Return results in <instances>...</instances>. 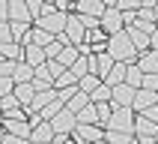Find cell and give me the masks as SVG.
I'll return each instance as SVG.
<instances>
[{"label":"cell","mask_w":158,"mask_h":144,"mask_svg":"<svg viewBox=\"0 0 158 144\" xmlns=\"http://www.w3.org/2000/svg\"><path fill=\"white\" fill-rule=\"evenodd\" d=\"M107 54H110L116 63H125V66L137 63V57H140L125 30H123V33H116V36H107Z\"/></svg>","instance_id":"cell-1"},{"label":"cell","mask_w":158,"mask_h":144,"mask_svg":"<svg viewBox=\"0 0 158 144\" xmlns=\"http://www.w3.org/2000/svg\"><path fill=\"white\" fill-rule=\"evenodd\" d=\"M134 114L131 108H114V117H110V123H107V132H125V135H134Z\"/></svg>","instance_id":"cell-2"},{"label":"cell","mask_w":158,"mask_h":144,"mask_svg":"<svg viewBox=\"0 0 158 144\" xmlns=\"http://www.w3.org/2000/svg\"><path fill=\"white\" fill-rule=\"evenodd\" d=\"M102 30H105L107 36H116L125 30V21L123 15H119V9H116V3H107V12L102 15Z\"/></svg>","instance_id":"cell-3"},{"label":"cell","mask_w":158,"mask_h":144,"mask_svg":"<svg viewBox=\"0 0 158 144\" xmlns=\"http://www.w3.org/2000/svg\"><path fill=\"white\" fill-rule=\"evenodd\" d=\"M66 24H69V15H60V12H51V15H45L39 18L33 27H42V30H48L51 36H57L60 39L63 33H66Z\"/></svg>","instance_id":"cell-4"},{"label":"cell","mask_w":158,"mask_h":144,"mask_svg":"<svg viewBox=\"0 0 158 144\" xmlns=\"http://www.w3.org/2000/svg\"><path fill=\"white\" fill-rule=\"evenodd\" d=\"M51 126H54V132L60 135V138H69V135L75 132V129H78V117L72 114L69 108H63L60 114H57V117L51 120Z\"/></svg>","instance_id":"cell-5"},{"label":"cell","mask_w":158,"mask_h":144,"mask_svg":"<svg viewBox=\"0 0 158 144\" xmlns=\"http://www.w3.org/2000/svg\"><path fill=\"white\" fill-rule=\"evenodd\" d=\"M63 39H66V45H75V48H81V45L87 42V30H84V24H81L78 15H69V24H66Z\"/></svg>","instance_id":"cell-6"},{"label":"cell","mask_w":158,"mask_h":144,"mask_svg":"<svg viewBox=\"0 0 158 144\" xmlns=\"http://www.w3.org/2000/svg\"><path fill=\"white\" fill-rule=\"evenodd\" d=\"M72 138L81 141V144H98V141H105V129H102V126H84V123H78V129L72 132Z\"/></svg>","instance_id":"cell-7"},{"label":"cell","mask_w":158,"mask_h":144,"mask_svg":"<svg viewBox=\"0 0 158 144\" xmlns=\"http://www.w3.org/2000/svg\"><path fill=\"white\" fill-rule=\"evenodd\" d=\"M105 12H107V3H102V0H81V3H75V15H89V18L102 21Z\"/></svg>","instance_id":"cell-8"},{"label":"cell","mask_w":158,"mask_h":144,"mask_svg":"<svg viewBox=\"0 0 158 144\" xmlns=\"http://www.w3.org/2000/svg\"><path fill=\"white\" fill-rule=\"evenodd\" d=\"M134 93H137L134 87H128V84H119V87H114L110 105H114V108H131V105H134Z\"/></svg>","instance_id":"cell-9"},{"label":"cell","mask_w":158,"mask_h":144,"mask_svg":"<svg viewBox=\"0 0 158 144\" xmlns=\"http://www.w3.org/2000/svg\"><path fill=\"white\" fill-rule=\"evenodd\" d=\"M152 105H158V93H152V90H137L134 93V105H131V111L134 114H143L146 108H152Z\"/></svg>","instance_id":"cell-10"},{"label":"cell","mask_w":158,"mask_h":144,"mask_svg":"<svg viewBox=\"0 0 158 144\" xmlns=\"http://www.w3.org/2000/svg\"><path fill=\"white\" fill-rule=\"evenodd\" d=\"M9 21H24V24H36L30 9H27V0H9Z\"/></svg>","instance_id":"cell-11"},{"label":"cell","mask_w":158,"mask_h":144,"mask_svg":"<svg viewBox=\"0 0 158 144\" xmlns=\"http://www.w3.org/2000/svg\"><path fill=\"white\" fill-rule=\"evenodd\" d=\"M54 138H57L54 126L48 123V120H42V123L33 129V135H30V144H54Z\"/></svg>","instance_id":"cell-12"},{"label":"cell","mask_w":158,"mask_h":144,"mask_svg":"<svg viewBox=\"0 0 158 144\" xmlns=\"http://www.w3.org/2000/svg\"><path fill=\"white\" fill-rule=\"evenodd\" d=\"M12 96L18 99V105L24 108V111H30L33 108V99H36V87L33 84H15V93Z\"/></svg>","instance_id":"cell-13"},{"label":"cell","mask_w":158,"mask_h":144,"mask_svg":"<svg viewBox=\"0 0 158 144\" xmlns=\"http://www.w3.org/2000/svg\"><path fill=\"white\" fill-rule=\"evenodd\" d=\"M137 69L143 72V75H158V51H143L140 57H137Z\"/></svg>","instance_id":"cell-14"},{"label":"cell","mask_w":158,"mask_h":144,"mask_svg":"<svg viewBox=\"0 0 158 144\" xmlns=\"http://www.w3.org/2000/svg\"><path fill=\"white\" fill-rule=\"evenodd\" d=\"M21 60H24L27 66H33V69H39V66H45V63H48V54H45V48L27 45V48H24V57H21Z\"/></svg>","instance_id":"cell-15"},{"label":"cell","mask_w":158,"mask_h":144,"mask_svg":"<svg viewBox=\"0 0 158 144\" xmlns=\"http://www.w3.org/2000/svg\"><path fill=\"white\" fill-rule=\"evenodd\" d=\"M155 135H158V126L152 120H146L143 114H137V120H134V138H155Z\"/></svg>","instance_id":"cell-16"},{"label":"cell","mask_w":158,"mask_h":144,"mask_svg":"<svg viewBox=\"0 0 158 144\" xmlns=\"http://www.w3.org/2000/svg\"><path fill=\"white\" fill-rule=\"evenodd\" d=\"M125 33H128V39H131V45L137 48V54L149 51V36L143 33L140 27H125Z\"/></svg>","instance_id":"cell-17"},{"label":"cell","mask_w":158,"mask_h":144,"mask_svg":"<svg viewBox=\"0 0 158 144\" xmlns=\"http://www.w3.org/2000/svg\"><path fill=\"white\" fill-rule=\"evenodd\" d=\"M33 78H36V69H33V66H27V63L21 60V63L15 66L12 81H15V84H33Z\"/></svg>","instance_id":"cell-18"},{"label":"cell","mask_w":158,"mask_h":144,"mask_svg":"<svg viewBox=\"0 0 158 144\" xmlns=\"http://www.w3.org/2000/svg\"><path fill=\"white\" fill-rule=\"evenodd\" d=\"M89 105H93V99H89V96H87V93H81V90H75V96H72V99H69V105H66V108H69L72 114L78 117V114H81V111H84V108H89Z\"/></svg>","instance_id":"cell-19"},{"label":"cell","mask_w":158,"mask_h":144,"mask_svg":"<svg viewBox=\"0 0 158 144\" xmlns=\"http://www.w3.org/2000/svg\"><path fill=\"white\" fill-rule=\"evenodd\" d=\"M54 99H57V90H45V93H36V99H33V108H30L27 114H39L42 108H48V105H51Z\"/></svg>","instance_id":"cell-20"},{"label":"cell","mask_w":158,"mask_h":144,"mask_svg":"<svg viewBox=\"0 0 158 144\" xmlns=\"http://www.w3.org/2000/svg\"><path fill=\"white\" fill-rule=\"evenodd\" d=\"M78 60H81V51L75 48V45H66V48H63V54L57 57V63H60L63 69H72V66H75Z\"/></svg>","instance_id":"cell-21"},{"label":"cell","mask_w":158,"mask_h":144,"mask_svg":"<svg viewBox=\"0 0 158 144\" xmlns=\"http://www.w3.org/2000/svg\"><path fill=\"white\" fill-rule=\"evenodd\" d=\"M125 75H128V66L125 63H116L114 69H110V75L105 78L107 87H119V84H125Z\"/></svg>","instance_id":"cell-22"},{"label":"cell","mask_w":158,"mask_h":144,"mask_svg":"<svg viewBox=\"0 0 158 144\" xmlns=\"http://www.w3.org/2000/svg\"><path fill=\"white\" fill-rule=\"evenodd\" d=\"M137 24H155V3L152 0H143L140 9H137Z\"/></svg>","instance_id":"cell-23"},{"label":"cell","mask_w":158,"mask_h":144,"mask_svg":"<svg viewBox=\"0 0 158 144\" xmlns=\"http://www.w3.org/2000/svg\"><path fill=\"white\" fill-rule=\"evenodd\" d=\"M102 84H105V81L98 78V75H87V78H81V81H78V90H81V93H87V96H93V93H96Z\"/></svg>","instance_id":"cell-24"},{"label":"cell","mask_w":158,"mask_h":144,"mask_svg":"<svg viewBox=\"0 0 158 144\" xmlns=\"http://www.w3.org/2000/svg\"><path fill=\"white\" fill-rule=\"evenodd\" d=\"M75 87H78V78H75V75H72L69 69L63 72V75H60L57 81H54V90H57V93H60V90H75Z\"/></svg>","instance_id":"cell-25"},{"label":"cell","mask_w":158,"mask_h":144,"mask_svg":"<svg viewBox=\"0 0 158 144\" xmlns=\"http://www.w3.org/2000/svg\"><path fill=\"white\" fill-rule=\"evenodd\" d=\"M9 24H12V42H24V36L30 33V30H33V24H24V21H9Z\"/></svg>","instance_id":"cell-26"},{"label":"cell","mask_w":158,"mask_h":144,"mask_svg":"<svg viewBox=\"0 0 158 144\" xmlns=\"http://www.w3.org/2000/svg\"><path fill=\"white\" fill-rule=\"evenodd\" d=\"M125 84H128V87H134V90H140V87H143V72L137 69V63H131V66H128V75H125Z\"/></svg>","instance_id":"cell-27"},{"label":"cell","mask_w":158,"mask_h":144,"mask_svg":"<svg viewBox=\"0 0 158 144\" xmlns=\"http://www.w3.org/2000/svg\"><path fill=\"white\" fill-rule=\"evenodd\" d=\"M78 123H84V126H102V123H98V111H96V105L84 108V111L78 114Z\"/></svg>","instance_id":"cell-28"},{"label":"cell","mask_w":158,"mask_h":144,"mask_svg":"<svg viewBox=\"0 0 158 144\" xmlns=\"http://www.w3.org/2000/svg\"><path fill=\"white\" fill-rule=\"evenodd\" d=\"M57 96H60V93H57ZM63 108H66V105H63L60 99H54V102H51V105H48V108H42V111H39V117H42V120H48V123H51V120H54V117H57V114H60Z\"/></svg>","instance_id":"cell-29"},{"label":"cell","mask_w":158,"mask_h":144,"mask_svg":"<svg viewBox=\"0 0 158 144\" xmlns=\"http://www.w3.org/2000/svg\"><path fill=\"white\" fill-rule=\"evenodd\" d=\"M105 144H134V135H125V132H105Z\"/></svg>","instance_id":"cell-30"},{"label":"cell","mask_w":158,"mask_h":144,"mask_svg":"<svg viewBox=\"0 0 158 144\" xmlns=\"http://www.w3.org/2000/svg\"><path fill=\"white\" fill-rule=\"evenodd\" d=\"M110 96H114V87H107V84H102V87L93 93V105H102V102H110Z\"/></svg>","instance_id":"cell-31"},{"label":"cell","mask_w":158,"mask_h":144,"mask_svg":"<svg viewBox=\"0 0 158 144\" xmlns=\"http://www.w3.org/2000/svg\"><path fill=\"white\" fill-rule=\"evenodd\" d=\"M69 72H72V75H75L78 81H81V78H87V75H89V57H81V60L75 63Z\"/></svg>","instance_id":"cell-32"},{"label":"cell","mask_w":158,"mask_h":144,"mask_svg":"<svg viewBox=\"0 0 158 144\" xmlns=\"http://www.w3.org/2000/svg\"><path fill=\"white\" fill-rule=\"evenodd\" d=\"M116 9H119V15H134L140 9V0H116Z\"/></svg>","instance_id":"cell-33"},{"label":"cell","mask_w":158,"mask_h":144,"mask_svg":"<svg viewBox=\"0 0 158 144\" xmlns=\"http://www.w3.org/2000/svg\"><path fill=\"white\" fill-rule=\"evenodd\" d=\"M96 111H98V123H102V126L110 123V117H114V105H110V102H102V105H96Z\"/></svg>","instance_id":"cell-34"},{"label":"cell","mask_w":158,"mask_h":144,"mask_svg":"<svg viewBox=\"0 0 158 144\" xmlns=\"http://www.w3.org/2000/svg\"><path fill=\"white\" fill-rule=\"evenodd\" d=\"M45 6H48V3H42V0H27V9H30L33 21H39V18L45 15Z\"/></svg>","instance_id":"cell-35"},{"label":"cell","mask_w":158,"mask_h":144,"mask_svg":"<svg viewBox=\"0 0 158 144\" xmlns=\"http://www.w3.org/2000/svg\"><path fill=\"white\" fill-rule=\"evenodd\" d=\"M12 93H15V81L0 75V99H3V96H12Z\"/></svg>","instance_id":"cell-36"},{"label":"cell","mask_w":158,"mask_h":144,"mask_svg":"<svg viewBox=\"0 0 158 144\" xmlns=\"http://www.w3.org/2000/svg\"><path fill=\"white\" fill-rule=\"evenodd\" d=\"M9 42H12V24L0 21V45H9Z\"/></svg>","instance_id":"cell-37"},{"label":"cell","mask_w":158,"mask_h":144,"mask_svg":"<svg viewBox=\"0 0 158 144\" xmlns=\"http://www.w3.org/2000/svg\"><path fill=\"white\" fill-rule=\"evenodd\" d=\"M45 66H48V75H51L54 81H57V78H60V75H63V72H66V69H63V66H60V63H57V60H48V63H45Z\"/></svg>","instance_id":"cell-38"},{"label":"cell","mask_w":158,"mask_h":144,"mask_svg":"<svg viewBox=\"0 0 158 144\" xmlns=\"http://www.w3.org/2000/svg\"><path fill=\"white\" fill-rule=\"evenodd\" d=\"M143 90L158 93V75H143Z\"/></svg>","instance_id":"cell-39"},{"label":"cell","mask_w":158,"mask_h":144,"mask_svg":"<svg viewBox=\"0 0 158 144\" xmlns=\"http://www.w3.org/2000/svg\"><path fill=\"white\" fill-rule=\"evenodd\" d=\"M0 21H9V0H0Z\"/></svg>","instance_id":"cell-40"},{"label":"cell","mask_w":158,"mask_h":144,"mask_svg":"<svg viewBox=\"0 0 158 144\" xmlns=\"http://www.w3.org/2000/svg\"><path fill=\"white\" fill-rule=\"evenodd\" d=\"M3 144H30V141H27V138H15V135H6Z\"/></svg>","instance_id":"cell-41"},{"label":"cell","mask_w":158,"mask_h":144,"mask_svg":"<svg viewBox=\"0 0 158 144\" xmlns=\"http://www.w3.org/2000/svg\"><path fill=\"white\" fill-rule=\"evenodd\" d=\"M149 48H152V51H158V30L149 36Z\"/></svg>","instance_id":"cell-42"},{"label":"cell","mask_w":158,"mask_h":144,"mask_svg":"<svg viewBox=\"0 0 158 144\" xmlns=\"http://www.w3.org/2000/svg\"><path fill=\"white\" fill-rule=\"evenodd\" d=\"M63 144H81V141H75V138H72V135H69V138H66V141H63Z\"/></svg>","instance_id":"cell-43"},{"label":"cell","mask_w":158,"mask_h":144,"mask_svg":"<svg viewBox=\"0 0 158 144\" xmlns=\"http://www.w3.org/2000/svg\"><path fill=\"white\" fill-rule=\"evenodd\" d=\"M3 138H6V129H3V126H0V144H3Z\"/></svg>","instance_id":"cell-44"},{"label":"cell","mask_w":158,"mask_h":144,"mask_svg":"<svg viewBox=\"0 0 158 144\" xmlns=\"http://www.w3.org/2000/svg\"><path fill=\"white\" fill-rule=\"evenodd\" d=\"M155 24H158V3H155Z\"/></svg>","instance_id":"cell-45"},{"label":"cell","mask_w":158,"mask_h":144,"mask_svg":"<svg viewBox=\"0 0 158 144\" xmlns=\"http://www.w3.org/2000/svg\"><path fill=\"white\" fill-rule=\"evenodd\" d=\"M0 126H3V114H0Z\"/></svg>","instance_id":"cell-46"},{"label":"cell","mask_w":158,"mask_h":144,"mask_svg":"<svg viewBox=\"0 0 158 144\" xmlns=\"http://www.w3.org/2000/svg\"><path fill=\"white\" fill-rule=\"evenodd\" d=\"M0 63H3V54H0Z\"/></svg>","instance_id":"cell-47"},{"label":"cell","mask_w":158,"mask_h":144,"mask_svg":"<svg viewBox=\"0 0 158 144\" xmlns=\"http://www.w3.org/2000/svg\"><path fill=\"white\" fill-rule=\"evenodd\" d=\"M155 144H158V135H155Z\"/></svg>","instance_id":"cell-48"}]
</instances>
